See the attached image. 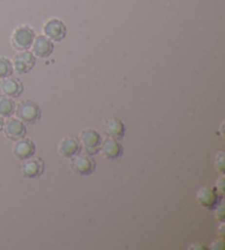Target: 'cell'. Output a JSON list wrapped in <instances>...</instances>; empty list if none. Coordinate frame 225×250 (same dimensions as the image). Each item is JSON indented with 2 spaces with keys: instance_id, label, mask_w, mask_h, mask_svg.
<instances>
[{
  "instance_id": "cell-1",
  "label": "cell",
  "mask_w": 225,
  "mask_h": 250,
  "mask_svg": "<svg viewBox=\"0 0 225 250\" xmlns=\"http://www.w3.org/2000/svg\"><path fill=\"white\" fill-rule=\"evenodd\" d=\"M15 111L17 118L28 125H33L38 123L42 116L40 107H38L36 102L30 101V99H24V101L18 103Z\"/></svg>"
},
{
  "instance_id": "cell-2",
  "label": "cell",
  "mask_w": 225,
  "mask_h": 250,
  "mask_svg": "<svg viewBox=\"0 0 225 250\" xmlns=\"http://www.w3.org/2000/svg\"><path fill=\"white\" fill-rule=\"evenodd\" d=\"M69 167L74 173L81 176H87L94 173L96 170V161L88 153H77L71 158Z\"/></svg>"
},
{
  "instance_id": "cell-3",
  "label": "cell",
  "mask_w": 225,
  "mask_h": 250,
  "mask_svg": "<svg viewBox=\"0 0 225 250\" xmlns=\"http://www.w3.org/2000/svg\"><path fill=\"white\" fill-rule=\"evenodd\" d=\"M102 142V138L97 130L92 128L84 129L83 131L79 133V144L80 146L83 148L86 153L96 154L99 152Z\"/></svg>"
},
{
  "instance_id": "cell-4",
  "label": "cell",
  "mask_w": 225,
  "mask_h": 250,
  "mask_svg": "<svg viewBox=\"0 0 225 250\" xmlns=\"http://www.w3.org/2000/svg\"><path fill=\"white\" fill-rule=\"evenodd\" d=\"M37 151L36 145L32 140L28 138H21L19 140L15 141V145L12 146V153L20 161H24L29 158H32Z\"/></svg>"
},
{
  "instance_id": "cell-5",
  "label": "cell",
  "mask_w": 225,
  "mask_h": 250,
  "mask_svg": "<svg viewBox=\"0 0 225 250\" xmlns=\"http://www.w3.org/2000/svg\"><path fill=\"white\" fill-rule=\"evenodd\" d=\"M34 41V32L31 28L20 27L14 32L12 36V45L17 50H27L32 45Z\"/></svg>"
},
{
  "instance_id": "cell-6",
  "label": "cell",
  "mask_w": 225,
  "mask_h": 250,
  "mask_svg": "<svg viewBox=\"0 0 225 250\" xmlns=\"http://www.w3.org/2000/svg\"><path fill=\"white\" fill-rule=\"evenodd\" d=\"M3 132L5 136L12 141L19 140L27 135V127L25 124L18 118H9L6 123H3Z\"/></svg>"
},
{
  "instance_id": "cell-7",
  "label": "cell",
  "mask_w": 225,
  "mask_h": 250,
  "mask_svg": "<svg viewBox=\"0 0 225 250\" xmlns=\"http://www.w3.org/2000/svg\"><path fill=\"white\" fill-rule=\"evenodd\" d=\"M99 151L108 160H115L123 154V146L116 139L107 137L105 140H102Z\"/></svg>"
},
{
  "instance_id": "cell-8",
  "label": "cell",
  "mask_w": 225,
  "mask_h": 250,
  "mask_svg": "<svg viewBox=\"0 0 225 250\" xmlns=\"http://www.w3.org/2000/svg\"><path fill=\"white\" fill-rule=\"evenodd\" d=\"M44 161L38 158H29L24 160L21 166V173L24 178L34 179L43 174L44 172Z\"/></svg>"
},
{
  "instance_id": "cell-9",
  "label": "cell",
  "mask_w": 225,
  "mask_h": 250,
  "mask_svg": "<svg viewBox=\"0 0 225 250\" xmlns=\"http://www.w3.org/2000/svg\"><path fill=\"white\" fill-rule=\"evenodd\" d=\"M102 131L107 137L120 140L125 135V126L122 120L115 117L106 119L102 124Z\"/></svg>"
},
{
  "instance_id": "cell-10",
  "label": "cell",
  "mask_w": 225,
  "mask_h": 250,
  "mask_svg": "<svg viewBox=\"0 0 225 250\" xmlns=\"http://www.w3.org/2000/svg\"><path fill=\"white\" fill-rule=\"evenodd\" d=\"M36 65V58L34 54L29 51H22L18 53L14 59V68L19 74H25L30 72Z\"/></svg>"
},
{
  "instance_id": "cell-11",
  "label": "cell",
  "mask_w": 225,
  "mask_h": 250,
  "mask_svg": "<svg viewBox=\"0 0 225 250\" xmlns=\"http://www.w3.org/2000/svg\"><path fill=\"white\" fill-rule=\"evenodd\" d=\"M197 200L198 203L200 204L202 208L207 209H214L216 206L219 205L221 196L215 189H212L210 188H203L198 191Z\"/></svg>"
},
{
  "instance_id": "cell-12",
  "label": "cell",
  "mask_w": 225,
  "mask_h": 250,
  "mask_svg": "<svg viewBox=\"0 0 225 250\" xmlns=\"http://www.w3.org/2000/svg\"><path fill=\"white\" fill-rule=\"evenodd\" d=\"M80 144L79 140L73 136L64 137L58 144V153L64 158L71 159L75 154L80 152Z\"/></svg>"
},
{
  "instance_id": "cell-13",
  "label": "cell",
  "mask_w": 225,
  "mask_h": 250,
  "mask_svg": "<svg viewBox=\"0 0 225 250\" xmlns=\"http://www.w3.org/2000/svg\"><path fill=\"white\" fill-rule=\"evenodd\" d=\"M45 36L54 41L63 40L66 36V27L60 20L51 19L47 21L43 28Z\"/></svg>"
},
{
  "instance_id": "cell-14",
  "label": "cell",
  "mask_w": 225,
  "mask_h": 250,
  "mask_svg": "<svg viewBox=\"0 0 225 250\" xmlns=\"http://www.w3.org/2000/svg\"><path fill=\"white\" fill-rule=\"evenodd\" d=\"M0 89L3 95L11 98L19 97L23 92V85L19 80L12 79V77H6L0 84Z\"/></svg>"
},
{
  "instance_id": "cell-15",
  "label": "cell",
  "mask_w": 225,
  "mask_h": 250,
  "mask_svg": "<svg viewBox=\"0 0 225 250\" xmlns=\"http://www.w3.org/2000/svg\"><path fill=\"white\" fill-rule=\"evenodd\" d=\"M54 50V45L47 37L40 36L33 41V54L38 58H46L52 54Z\"/></svg>"
},
{
  "instance_id": "cell-16",
  "label": "cell",
  "mask_w": 225,
  "mask_h": 250,
  "mask_svg": "<svg viewBox=\"0 0 225 250\" xmlns=\"http://www.w3.org/2000/svg\"><path fill=\"white\" fill-rule=\"evenodd\" d=\"M16 104L12 98L6 95L0 94V117H10L15 113Z\"/></svg>"
},
{
  "instance_id": "cell-17",
  "label": "cell",
  "mask_w": 225,
  "mask_h": 250,
  "mask_svg": "<svg viewBox=\"0 0 225 250\" xmlns=\"http://www.w3.org/2000/svg\"><path fill=\"white\" fill-rule=\"evenodd\" d=\"M14 72V66L8 59L0 58V79L3 80L6 77L11 76Z\"/></svg>"
},
{
  "instance_id": "cell-18",
  "label": "cell",
  "mask_w": 225,
  "mask_h": 250,
  "mask_svg": "<svg viewBox=\"0 0 225 250\" xmlns=\"http://www.w3.org/2000/svg\"><path fill=\"white\" fill-rule=\"evenodd\" d=\"M224 153L222 151H220L218 154L215 156V167L221 174L224 173Z\"/></svg>"
},
{
  "instance_id": "cell-19",
  "label": "cell",
  "mask_w": 225,
  "mask_h": 250,
  "mask_svg": "<svg viewBox=\"0 0 225 250\" xmlns=\"http://www.w3.org/2000/svg\"><path fill=\"white\" fill-rule=\"evenodd\" d=\"M216 192H218V194L221 197H223V194H224V178L223 176H221L218 182H216Z\"/></svg>"
},
{
  "instance_id": "cell-20",
  "label": "cell",
  "mask_w": 225,
  "mask_h": 250,
  "mask_svg": "<svg viewBox=\"0 0 225 250\" xmlns=\"http://www.w3.org/2000/svg\"><path fill=\"white\" fill-rule=\"evenodd\" d=\"M214 209H216L215 210L216 219H219L220 222H223L224 221V208H223V205H220V206L218 205Z\"/></svg>"
},
{
  "instance_id": "cell-21",
  "label": "cell",
  "mask_w": 225,
  "mask_h": 250,
  "mask_svg": "<svg viewBox=\"0 0 225 250\" xmlns=\"http://www.w3.org/2000/svg\"><path fill=\"white\" fill-rule=\"evenodd\" d=\"M223 228H224V225H223V224H222V225H221L220 226V236L221 237H222V238H223V236H224V234H223Z\"/></svg>"
},
{
  "instance_id": "cell-22",
  "label": "cell",
  "mask_w": 225,
  "mask_h": 250,
  "mask_svg": "<svg viewBox=\"0 0 225 250\" xmlns=\"http://www.w3.org/2000/svg\"><path fill=\"white\" fill-rule=\"evenodd\" d=\"M3 128V120H2V117H0V131L2 130Z\"/></svg>"
}]
</instances>
